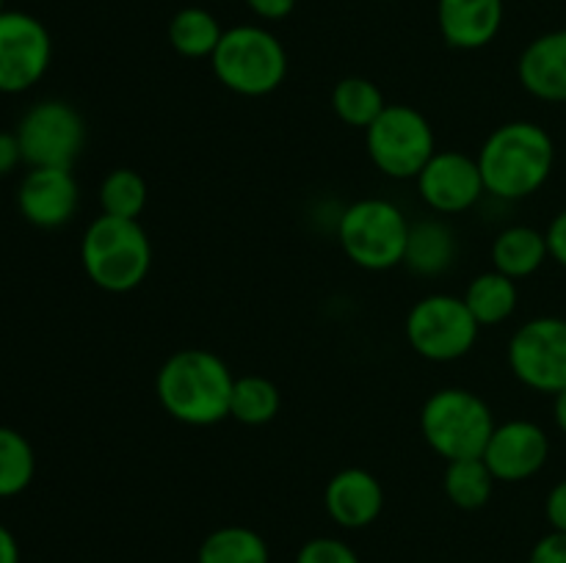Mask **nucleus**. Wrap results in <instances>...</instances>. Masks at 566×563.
Returning a JSON list of instances; mask_svg holds the SVG:
<instances>
[{
    "instance_id": "72a5a7b5",
    "label": "nucleus",
    "mask_w": 566,
    "mask_h": 563,
    "mask_svg": "<svg viewBox=\"0 0 566 563\" xmlns=\"http://www.w3.org/2000/svg\"><path fill=\"white\" fill-rule=\"evenodd\" d=\"M0 563H20V544L17 535L0 522Z\"/></svg>"
},
{
    "instance_id": "7ed1b4c3",
    "label": "nucleus",
    "mask_w": 566,
    "mask_h": 563,
    "mask_svg": "<svg viewBox=\"0 0 566 563\" xmlns=\"http://www.w3.org/2000/svg\"><path fill=\"white\" fill-rule=\"evenodd\" d=\"M81 265L94 287L122 296L153 270V241L138 221L103 213L83 232Z\"/></svg>"
},
{
    "instance_id": "6e6552de",
    "label": "nucleus",
    "mask_w": 566,
    "mask_h": 563,
    "mask_svg": "<svg viewBox=\"0 0 566 563\" xmlns=\"http://www.w3.org/2000/svg\"><path fill=\"white\" fill-rule=\"evenodd\" d=\"M479 320L462 296L431 293L423 296L403 320L409 348L429 362H457L473 351L479 340Z\"/></svg>"
},
{
    "instance_id": "5701e85b",
    "label": "nucleus",
    "mask_w": 566,
    "mask_h": 563,
    "mask_svg": "<svg viewBox=\"0 0 566 563\" xmlns=\"http://www.w3.org/2000/svg\"><path fill=\"white\" fill-rule=\"evenodd\" d=\"M495 484V475H492V469L486 467V461L481 456L448 461L446 475H442L446 497L459 511H481L492 500Z\"/></svg>"
},
{
    "instance_id": "f03ea898",
    "label": "nucleus",
    "mask_w": 566,
    "mask_h": 563,
    "mask_svg": "<svg viewBox=\"0 0 566 563\" xmlns=\"http://www.w3.org/2000/svg\"><path fill=\"white\" fill-rule=\"evenodd\" d=\"M475 160L490 196L520 202L534 196L551 180L556 166V141L536 121H506L484 138Z\"/></svg>"
},
{
    "instance_id": "423d86ee",
    "label": "nucleus",
    "mask_w": 566,
    "mask_h": 563,
    "mask_svg": "<svg viewBox=\"0 0 566 563\" xmlns=\"http://www.w3.org/2000/svg\"><path fill=\"white\" fill-rule=\"evenodd\" d=\"M409 219L390 199H357L337 219V243L363 270H390L403 265Z\"/></svg>"
},
{
    "instance_id": "a211bd4d",
    "label": "nucleus",
    "mask_w": 566,
    "mask_h": 563,
    "mask_svg": "<svg viewBox=\"0 0 566 563\" xmlns=\"http://www.w3.org/2000/svg\"><path fill=\"white\" fill-rule=\"evenodd\" d=\"M459 254L457 232L440 219H426L409 226L407 252H403V265L415 276H442L453 268Z\"/></svg>"
},
{
    "instance_id": "2eb2a0df",
    "label": "nucleus",
    "mask_w": 566,
    "mask_h": 563,
    "mask_svg": "<svg viewBox=\"0 0 566 563\" xmlns=\"http://www.w3.org/2000/svg\"><path fill=\"white\" fill-rule=\"evenodd\" d=\"M324 508L337 528H370L381 517V511H385V489H381V480L363 467L340 469L326 484Z\"/></svg>"
},
{
    "instance_id": "a878e982",
    "label": "nucleus",
    "mask_w": 566,
    "mask_h": 563,
    "mask_svg": "<svg viewBox=\"0 0 566 563\" xmlns=\"http://www.w3.org/2000/svg\"><path fill=\"white\" fill-rule=\"evenodd\" d=\"M36 475V453L28 436L0 425V500L22 495Z\"/></svg>"
},
{
    "instance_id": "f704fd0d",
    "label": "nucleus",
    "mask_w": 566,
    "mask_h": 563,
    "mask_svg": "<svg viewBox=\"0 0 566 563\" xmlns=\"http://www.w3.org/2000/svg\"><path fill=\"white\" fill-rule=\"evenodd\" d=\"M553 419H556V428L566 436V390L553 395Z\"/></svg>"
},
{
    "instance_id": "0eeeda50",
    "label": "nucleus",
    "mask_w": 566,
    "mask_h": 563,
    "mask_svg": "<svg viewBox=\"0 0 566 563\" xmlns=\"http://www.w3.org/2000/svg\"><path fill=\"white\" fill-rule=\"evenodd\" d=\"M365 149L376 169L390 180H415L437 152L431 121L412 105L396 103L365 130Z\"/></svg>"
},
{
    "instance_id": "c85d7f7f",
    "label": "nucleus",
    "mask_w": 566,
    "mask_h": 563,
    "mask_svg": "<svg viewBox=\"0 0 566 563\" xmlns=\"http://www.w3.org/2000/svg\"><path fill=\"white\" fill-rule=\"evenodd\" d=\"M528 563H566V533L551 530L547 535H542L531 550Z\"/></svg>"
},
{
    "instance_id": "aec40b11",
    "label": "nucleus",
    "mask_w": 566,
    "mask_h": 563,
    "mask_svg": "<svg viewBox=\"0 0 566 563\" xmlns=\"http://www.w3.org/2000/svg\"><path fill=\"white\" fill-rule=\"evenodd\" d=\"M462 298L464 304H468L470 312H473V318L479 320L481 329H486V326L506 323V320L517 312L520 290L517 282L492 268L475 276Z\"/></svg>"
},
{
    "instance_id": "4be33fe9",
    "label": "nucleus",
    "mask_w": 566,
    "mask_h": 563,
    "mask_svg": "<svg viewBox=\"0 0 566 563\" xmlns=\"http://www.w3.org/2000/svg\"><path fill=\"white\" fill-rule=\"evenodd\" d=\"M197 563H271L269 541L247 524H224L205 535Z\"/></svg>"
},
{
    "instance_id": "6ab92c4d",
    "label": "nucleus",
    "mask_w": 566,
    "mask_h": 563,
    "mask_svg": "<svg viewBox=\"0 0 566 563\" xmlns=\"http://www.w3.org/2000/svg\"><path fill=\"white\" fill-rule=\"evenodd\" d=\"M547 259H551L547 237L536 226H506L492 241V268L501 270L514 282L534 276Z\"/></svg>"
},
{
    "instance_id": "f257e3e1",
    "label": "nucleus",
    "mask_w": 566,
    "mask_h": 563,
    "mask_svg": "<svg viewBox=\"0 0 566 563\" xmlns=\"http://www.w3.org/2000/svg\"><path fill=\"white\" fill-rule=\"evenodd\" d=\"M232 386L230 364L210 348H180L155 375L160 408L191 428H210L230 417Z\"/></svg>"
},
{
    "instance_id": "bb28decb",
    "label": "nucleus",
    "mask_w": 566,
    "mask_h": 563,
    "mask_svg": "<svg viewBox=\"0 0 566 563\" xmlns=\"http://www.w3.org/2000/svg\"><path fill=\"white\" fill-rule=\"evenodd\" d=\"M97 196H99V208H103L105 215L138 221V215L147 210L149 188H147V180H144L136 169L119 166V169L108 171V174L103 177Z\"/></svg>"
},
{
    "instance_id": "4468645a",
    "label": "nucleus",
    "mask_w": 566,
    "mask_h": 563,
    "mask_svg": "<svg viewBox=\"0 0 566 563\" xmlns=\"http://www.w3.org/2000/svg\"><path fill=\"white\" fill-rule=\"evenodd\" d=\"M81 204L72 169H31L17 188V210L36 230H61L70 224Z\"/></svg>"
},
{
    "instance_id": "7c9ffc66",
    "label": "nucleus",
    "mask_w": 566,
    "mask_h": 563,
    "mask_svg": "<svg viewBox=\"0 0 566 563\" xmlns=\"http://www.w3.org/2000/svg\"><path fill=\"white\" fill-rule=\"evenodd\" d=\"M545 237H547V248H551L553 263L566 268V208L553 215V221L545 230Z\"/></svg>"
},
{
    "instance_id": "b1692460",
    "label": "nucleus",
    "mask_w": 566,
    "mask_h": 563,
    "mask_svg": "<svg viewBox=\"0 0 566 563\" xmlns=\"http://www.w3.org/2000/svg\"><path fill=\"white\" fill-rule=\"evenodd\" d=\"M387 108V99L381 94V88L376 86L368 77H343L332 88V110H335L337 119L348 127H359V130H368L376 119H379L381 110Z\"/></svg>"
},
{
    "instance_id": "9d476101",
    "label": "nucleus",
    "mask_w": 566,
    "mask_h": 563,
    "mask_svg": "<svg viewBox=\"0 0 566 563\" xmlns=\"http://www.w3.org/2000/svg\"><path fill=\"white\" fill-rule=\"evenodd\" d=\"M506 359L514 379L528 390L542 395L566 390V318H531L509 340Z\"/></svg>"
},
{
    "instance_id": "dca6fc26",
    "label": "nucleus",
    "mask_w": 566,
    "mask_h": 563,
    "mask_svg": "<svg viewBox=\"0 0 566 563\" xmlns=\"http://www.w3.org/2000/svg\"><path fill=\"white\" fill-rule=\"evenodd\" d=\"M517 81L542 103H566V28H556L525 44L517 59Z\"/></svg>"
},
{
    "instance_id": "20e7f679",
    "label": "nucleus",
    "mask_w": 566,
    "mask_h": 563,
    "mask_svg": "<svg viewBox=\"0 0 566 563\" xmlns=\"http://www.w3.org/2000/svg\"><path fill=\"white\" fill-rule=\"evenodd\" d=\"M213 75L241 97H269L287 77V50L269 28H224L219 47L210 55Z\"/></svg>"
},
{
    "instance_id": "412c9836",
    "label": "nucleus",
    "mask_w": 566,
    "mask_h": 563,
    "mask_svg": "<svg viewBox=\"0 0 566 563\" xmlns=\"http://www.w3.org/2000/svg\"><path fill=\"white\" fill-rule=\"evenodd\" d=\"M166 36H169L171 50L182 59H210L224 36V28L213 11L202 6H186L169 20Z\"/></svg>"
},
{
    "instance_id": "9b49d317",
    "label": "nucleus",
    "mask_w": 566,
    "mask_h": 563,
    "mask_svg": "<svg viewBox=\"0 0 566 563\" xmlns=\"http://www.w3.org/2000/svg\"><path fill=\"white\" fill-rule=\"evenodd\" d=\"M53 61V39L28 11H0V94H22L36 86Z\"/></svg>"
},
{
    "instance_id": "c9c22d12",
    "label": "nucleus",
    "mask_w": 566,
    "mask_h": 563,
    "mask_svg": "<svg viewBox=\"0 0 566 563\" xmlns=\"http://www.w3.org/2000/svg\"><path fill=\"white\" fill-rule=\"evenodd\" d=\"M0 11H6V0H0Z\"/></svg>"
},
{
    "instance_id": "2f4dec72",
    "label": "nucleus",
    "mask_w": 566,
    "mask_h": 563,
    "mask_svg": "<svg viewBox=\"0 0 566 563\" xmlns=\"http://www.w3.org/2000/svg\"><path fill=\"white\" fill-rule=\"evenodd\" d=\"M249 11L263 22H282L293 14L296 0H247Z\"/></svg>"
},
{
    "instance_id": "f8f14e48",
    "label": "nucleus",
    "mask_w": 566,
    "mask_h": 563,
    "mask_svg": "<svg viewBox=\"0 0 566 563\" xmlns=\"http://www.w3.org/2000/svg\"><path fill=\"white\" fill-rule=\"evenodd\" d=\"M415 180L426 208L440 215L464 213L486 193L479 160L457 149H437Z\"/></svg>"
},
{
    "instance_id": "39448f33",
    "label": "nucleus",
    "mask_w": 566,
    "mask_h": 563,
    "mask_svg": "<svg viewBox=\"0 0 566 563\" xmlns=\"http://www.w3.org/2000/svg\"><path fill=\"white\" fill-rule=\"evenodd\" d=\"M495 425L490 403L464 386H442L420 408V434L446 461L484 456Z\"/></svg>"
},
{
    "instance_id": "cd10ccee",
    "label": "nucleus",
    "mask_w": 566,
    "mask_h": 563,
    "mask_svg": "<svg viewBox=\"0 0 566 563\" xmlns=\"http://www.w3.org/2000/svg\"><path fill=\"white\" fill-rule=\"evenodd\" d=\"M293 563H363L357 550L348 541L335 539V535H315L304 541L296 552Z\"/></svg>"
},
{
    "instance_id": "ddd939ff",
    "label": "nucleus",
    "mask_w": 566,
    "mask_h": 563,
    "mask_svg": "<svg viewBox=\"0 0 566 563\" xmlns=\"http://www.w3.org/2000/svg\"><path fill=\"white\" fill-rule=\"evenodd\" d=\"M486 467L501 484H523L539 475L551 458V436L534 419H506L495 425L484 447Z\"/></svg>"
},
{
    "instance_id": "393cba45",
    "label": "nucleus",
    "mask_w": 566,
    "mask_h": 563,
    "mask_svg": "<svg viewBox=\"0 0 566 563\" xmlns=\"http://www.w3.org/2000/svg\"><path fill=\"white\" fill-rule=\"evenodd\" d=\"M282 408V395L280 386L271 379L258 373H249L235 379L230 397V417L235 423L249 425V428H258V425H269L271 419L280 414Z\"/></svg>"
},
{
    "instance_id": "f3484780",
    "label": "nucleus",
    "mask_w": 566,
    "mask_h": 563,
    "mask_svg": "<svg viewBox=\"0 0 566 563\" xmlns=\"http://www.w3.org/2000/svg\"><path fill=\"white\" fill-rule=\"evenodd\" d=\"M503 0H437V28L457 50H481L503 28Z\"/></svg>"
},
{
    "instance_id": "473e14b6",
    "label": "nucleus",
    "mask_w": 566,
    "mask_h": 563,
    "mask_svg": "<svg viewBox=\"0 0 566 563\" xmlns=\"http://www.w3.org/2000/svg\"><path fill=\"white\" fill-rule=\"evenodd\" d=\"M22 163V149L17 132L0 130V177L11 174Z\"/></svg>"
},
{
    "instance_id": "c756f323",
    "label": "nucleus",
    "mask_w": 566,
    "mask_h": 563,
    "mask_svg": "<svg viewBox=\"0 0 566 563\" xmlns=\"http://www.w3.org/2000/svg\"><path fill=\"white\" fill-rule=\"evenodd\" d=\"M545 517L551 530H562L566 533V478L558 480L545 497Z\"/></svg>"
},
{
    "instance_id": "1a4fd4ad",
    "label": "nucleus",
    "mask_w": 566,
    "mask_h": 563,
    "mask_svg": "<svg viewBox=\"0 0 566 563\" xmlns=\"http://www.w3.org/2000/svg\"><path fill=\"white\" fill-rule=\"evenodd\" d=\"M22 163L31 169H72L86 147V121L64 99H42L22 114L17 125Z\"/></svg>"
}]
</instances>
